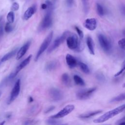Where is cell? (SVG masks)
Returning a JSON list of instances; mask_svg holds the SVG:
<instances>
[{"mask_svg":"<svg viewBox=\"0 0 125 125\" xmlns=\"http://www.w3.org/2000/svg\"><path fill=\"white\" fill-rule=\"evenodd\" d=\"M125 107V105L123 104L111 110H110L107 112L106 113H105V114H103L98 118L95 119L93 121V122L96 124H100V123H104L107 120H109V119L112 118L114 116L122 112L124 110Z\"/></svg>","mask_w":125,"mask_h":125,"instance_id":"obj_1","label":"cell"},{"mask_svg":"<svg viewBox=\"0 0 125 125\" xmlns=\"http://www.w3.org/2000/svg\"><path fill=\"white\" fill-rule=\"evenodd\" d=\"M53 32L51 31L49 33V34L45 38V39L42 42L38 51L37 52V53L36 56L35 58V61H38V60L39 59L41 55L47 48V47H48V46L49 45V44L51 42V40H52V37H53Z\"/></svg>","mask_w":125,"mask_h":125,"instance_id":"obj_2","label":"cell"},{"mask_svg":"<svg viewBox=\"0 0 125 125\" xmlns=\"http://www.w3.org/2000/svg\"><path fill=\"white\" fill-rule=\"evenodd\" d=\"M70 34V32L69 31H66L61 36L56 38L53 42L52 45L48 49L47 53H51L54 50H55L56 48L59 47L60 45V44L62 43L66 39L67 37Z\"/></svg>","mask_w":125,"mask_h":125,"instance_id":"obj_3","label":"cell"},{"mask_svg":"<svg viewBox=\"0 0 125 125\" xmlns=\"http://www.w3.org/2000/svg\"><path fill=\"white\" fill-rule=\"evenodd\" d=\"M98 40L100 45L103 50L105 52H109L112 48V45L110 41L103 34L98 35Z\"/></svg>","mask_w":125,"mask_h":125,"instance_id":"obj_4","label":"cell"},{"mask_svg":"<svg viewBox=\"0 0 125 125\" xmlns=\"http://www.w3.org/2000/svg\"><path fill=\"white\" fill-rule=\"evenodd\" d=\"M96 87H92L88 89H81L77 91L76 93V97L79 100H84L88 99L93 93L96 91Z\"/></svg>","mask_w":125,"mask_h":125,"instance_id":"obj_5","label":"cell"},{"mask_svg":"<svg viewBox=\"0 0 125 125\" xmlns=\"http://www.w3.org/2000/svg\"><path fill=\"white\" fill-rule=\"evenodd\" d=\"M52 11H47L40 25V30H44L50 27L52 24Z\"/></svg>","mask_w":125,"mask_h":125,"instance_id":"obj_6","label":"cell"},{"mask_svg":"<svg viewBox=\"0 0 125 125\" xmlns=\"http://www.w3.org/2000/svg\"><path fill=\"white\" fill-rule=\"evenodd\" d=\"M32 55H29L25 60H24L16 68V70L12 73L9 76V77L7 78V81H10L11 80H12L13 79H14L16 76L18 74V73L24 67H25L30 62L31 59L32 58Z\"/></svg>","mask_w":125,"mask_h":125,"instance_id":"obj_7","label":"cell"},{"mask_svg":"<svg viewBox=\"0 0 125 125\" xmlns=\"http://www.w3.org/2000/svg\"><path fill=\"white\" fill-rule=\"evenodd\" d=\"M75 108V106L72 104H69L65 106L63 108H62L61 111L58 112L57 114L52 115L50 117V118L57 119L61 118H63L64 116L67 115L70 113Z\"/></svg>","mask_w":125,"mask_h":125,"instance_id":"obj_8","label":"cell"},{"mask_svg":"<svg viewBox=\"0 0 125 125\" xmlns=\"http://www.w3.org/2000/svg\"><path fill=\"white\" fill-rule=\"evenodd\" d=\"M48 95L51 100L54 102L60 101L63 98V93L60 89L55 87H52L49 89Z\"/></svg>","mask_w":125,"mask_h":125,"instance_id":"obj_9","label":"cell"},{"mask_svg":"<svg viewBox=\"0 0 125 125\" xmlns=\"http://www.w3.org/2000/svg\"><path fill=\"white\" fill-rule=\"evenodd\" d=\"M21 89V80L18 79L15 83L14 87L11 92L9 98L8 99L7 104H10L13 102L18 96Z\"/></svg>","mask_w":125,"mask_h":125,"instance_id":"obj_10","label":"cell"},{"mask_svg":"<svg viewBox=\"0 0 125 125\" xmlns=\"http://www.w3.org/2000/svg\"><path fill=\"white\" fill-rule=\"evenodd\" d=\"M66 43L68 47L72 50H76L78 46V38L77 36L73 34L70 36H68L66 38Z\"/></svg>","mask_w":125,"mask_h":125,"instance_id":"obj_11","label":"cell"},{"mask_svg":"<svg viewBox=\"0 0 125 125\" xmlns=\"http://www.w3.org/2000/svg\"><path fill=\"white\" fill-rule=\"evenodd\" d=\"M83 25L88 30L93 31L97 27V21L95 18L87 19L84 21Z\"/></svg>","mask_w":125,"mask_h":125,"instance_id":"obj_12","label":"cell"},{"mask_svg":"<svg viewBox=\"0 0 125 125\" xmlns=\"http://www.w3.org/2000/svg\"><path fill=\"white\" fill-rule=\"evenodd\" d=\"M30 44H31V42L28 41L19 50V51L17 52V57H16L17 60H20L25 55V54L28 50Z\"/></svg>","mask_w":125,"mask_h":125,"instance_id":"obj_13","label":"cell"},{"mask_svg":"<svg viewBox=\"0 0 125 125\" xmlns=\"http://www.w3.org/2000/svg\"><path fill=\"white\" fill-rule=\"evenodd\" d=\"M65 60L67 64L70 68L75 67L77 64H78V62L76 59L70 54H67L66 55L65 57Z\"/></svg>","mask_w":125,"mask_h":125,"instance_id":"obj_14","label":"cell"},{"mask_svg":"<svg viewBox=\"0 0 125 125\" xmlns=\"http://www.w3.org/2000/svg\"><path fill=\"white\" fill-rule=\"evenodd\" d=\"M36 11V6L33 5L32 6L29 7L24 12L23 15V19L24 20H28L35 13Z\"/></svg>","mask_w":125,"mask_h":125,"instance_id":"obj_15","label":"cell"},{"mask_svg":"<svg viewBox=\"0 0 125 125\" xmlns=\"http://www.w3.org/2000/svg\"><path fill=\"white\" fill-rule=\"evenodd\" d=\"M102 112L101 110H98L94 111H91L85 113H83L79 116V118L81 119H87L90 117H92L93 116H94L99 113H101Z\"/></svg>","mask_w":125,"mask_h":125,"instance_id":"obj_16","label":"cell"},{"mask_svg":"<svg viewBox=\"0 0 125 125\" xmlns=\"http://www.w3.org/2000/svg\"><path fill=\"white\" fill-rule=\"evenodd\" d=\"M86 44L90 54L91 55H94V43L92 39L90 37H87L86 38Z\"/></svg>","mask_w":125,"mask_h":125,"instance_id":"obj_17","label":"cell"},{"mask_svg":"<svg viewBox=\"0 0 125 125\" xmlns=\"http://www.w3.org/2000/svg\"><path fill=\"white\" fill-rule=\"evenodd\" d=\"M58 63L56 61H52L48 62L45 65V69L47 71H51L55 69L58 66Z\"/></svg>","mask_w":125,"mask_h":125,"instance_id":"obj_18","label":"cell"},{"mask_svg":"<svg viewBox=\"0 0 125 125\" xmlns=\"http://www.w3.org/2000/svg\"><path fill=\"white\" fill-rule=\"evenodd\" d=\"M17 50H18L17 49H15L14 50H12V51L7 53L5 55H4L2 57V58H1V59L0 60L1 62H5V61L8 60L9 59H10V58H11L13 56H14L16 54V53H17Z\"/></svg>","mask_w":125,"mask_h":125,"instance_id":"obj_19","label":"cell"},{"mask_svg":"<svg viewBox=\"0 0 125 125\" xmlns=\"http://www.w3.org/2000/svg\"><path fill=\"white\" fill-rule=\"evenodd\" d=\"M78 64L79 65L80 68H81V69L82 70V71L85 74H89L90 72V70L89 69L88 66L87 65V64H86L85 63L81 62H78Z\"/></svg>","mask_w":125,"mask_h":125,"instance_id":"obj_20","label":"cell"},{"mask_svg":"<svg viewBox=\"0 0 125 125\" xmlns=\"http://www.w3.org/2000/svg\"><path fill=\"white\" fill-rule=\"evenodd\" d=\"M62 81L66 86H69L70 84V79L67 73H64L62 76Z\"/></svg>","mask_w":125,"mask_h":125,"instance_id":"obj_21","label":"cell"},{"mask_svg":"<svg viewBox=\"0 0 125 125\" xmlns=\"http://www.w3.org/2000/svg\"><path fill=\"white\" fill-rule=\"evenodd\" d=\"M73 79H74L75 83L77 85H79L80 86H84L85 85V83H84V81L79 76H78L77 75H74Z\"/></svg>","mask_w":125,"mask_h":125,"instance_id":"obj_22","label":"cell"},{"mask_svg":"<svg viewBox=\"0 0 125 125\" xmlns=\"http://www.w3.org/2000/svg\"><path fill=\"white\" fill-rule=\"evenodd\" d=\"M96 11L98 15L100 17H102L104 15V9L103 6L99 3L96 4Z\"/></svg>","mask_w":125,"mask_h":125,"instance_id":"obj_23","label":"cell"},{"mask_svg":"<svg viewBox=\"0 0 125 125\" xmlns=\"http://www.w3.org/2000/svg\"><path fill=\"white\" fill-rule=\"evenodd\" d=\"M81 1L83 6V11L85 14H87L89 10V0H81Z\"/></svg>","mask_w":125,"mask_h":125,"instance_id":"obj_24","label":"cell"},{"mask_svg":"<svg viewBox=\"0 0 125 125\" xmlns=\"http://www.w3.org/2000/svg\"><path fill=\"white\" fill-rule=\"evenodd\" d=\"M125 99V93H122L118 96L113 98L111 100L110 102H120L123 100H124Z\"/></svg>","mask_w":125,"mask_h":125,"instance_id":"obj_25","label":"cell"},{"mask_svg":"<svg viewBox=\"0 0 125 125\" xmlns=\"http://www.w3.org/2000/svg\"><path fill=\"white\" fill-rule=\"evenodd\" d=\"M39 121L37 120H27L23 122V125H37Z\"/></svg>","mask_w":125,"mask_h":125,"instance_id":"obj_26","label":"cell"},{"mask_svg":"<svg viewBox=\"0 0 125 125\" xmlns=\"http://www.w3.org/2000/svg\"><path fill=\"white\" fill-rule=\"evenodd\" d=\"M14 18H15V16H14V12L13 11L9 12L7 15V20L8 22L10 23H13L14 21Z\"/></svg>","mask_w":125,"mask_h":125,"instance_id":"obj_27","label":"cell"},{"mask_svg":"<svg viewBox=\"0 0 125 125\" xmlns=\"http://www.w3.org/2000/svg\"><path fill=\"white\" fill-rule=\"evenodd\" d=\"M96 78L97 80L100 83H104L105 80L104 76L101 73H98L96 75Z\"/></svg>","mask_w":125,"mask_h":125,"instance_id":"obj_28","label":"cell"},{"mask_svg":"<svg viewBox=\"0 0 125 125\" xmlns=\"http://www.w3.org/2000/svg\"><path fill=\"white\" fill-rule=\"evenodd\" d=\"M84 45H83V42L82 41V40L80 39V41H78V46L77 49H76L77 50V51L78 52H81L83 50V48Z\"/></svg>","mask_w":125,"mask_h":125,"instance_id":"obj_29","label":"cell"},{"mask_svg":"<svg viewBox=\"0 0 125 125\" xmlns=\"http://www.w3.org/2000/svg\"><path fill=\"white\" fill-rule=\"evenodd\" d=\"M4 29L6 32L7 33H9L11 32L13 30V27L10 23L9 22H7L5 24Z\"/></svg>","mask_w":125,"mask_h":125,"instance_id":"obj_30","label":"cell"},{"mask_svg":"<svg viewBox=\"0 0 125 125\" xmlns=\"http://www.w3.org/2000/svg\"><path fill=\"white\" fill-rule=\"evenodd\" d=\"M39 106L38 105L34 104L29 109V113L30 114H34L35 112L36 113L37 111L38 110Z\"/></svg>","mask_w":125,"mask_h":125,"instance_id":"obj_31","label":"cell"},{"mask_svg":"<svg viewBox=\"0 0 125 125\" xmlns=\"http://www.w3.org/2000/svg\"><path fill=\"white\" fill-rule=\"evenodd\" d=\"M59 123V122L58 121H57L54 120V119H51V118H50L49 119L46 121V124L49 125H56Z\"/></svg>","mask_w":125,"mask_h":125,"instance_id":"obj_32","label":"cell"},{"mask_svg":"<svg viewBox=\"0 0 125 125\" xmlns=\"http://www.w3.org/2000/svg\"><path fill=\"white\" fill-rule=\"evenodd\" d=\"M75 30H76V31H77V33H78V35H79V36L80 39L82 40L83 38V32L78 26H75Z\"/></svg>","mask_w":125,"mask_h":125,"instance_id":"obj_33","label":"cell"},{"mask_svg":"<svg viewBox=\"0 0 125 125\" xmlns=\"http://www.w3.org/2000/svg\"><path fill=\"white\" fill-rule=\"evenodd\" d=\"M118 45L121 48L124 49H125V38H123L120 40L118 42Z\"/></svg>","mask_w":125,"mask_h":125,"instance_id":"obj_34","label":"cell"},{"mask_svg":"<svg viewBox=\"0 0 125 125\" xmlns=\"http://www.w3.org/2000/svg\"><path fill=\"white\" fill-rule=\"evenodd\" d=\"M19 4L18 3L16 2H15L12 4L11 8V10L13 11H17L19 9Z\"/></svg>","mask_w":125,"mask_h":125,"instance_id":"obj_35","label":"cell"},{"mask_svg":"<svg viewBox=\"0 0 125 125\" xmlns=\"http://www.w3.org/2000/svg\"><path fill=\"white\" fill-rule=\"evenodd\" d=\"M66 5L68 7H71L74 4V0H65Z\"/></svg>","mask_w":125,"mask_h":125,"instance_id":"obj_36","label":"cell"},{"mask_svg":"<svg viewBox=\"0 0 125 125\" xmlns=\"http://www.w3.org/2000/svg\"><path fill=\"white\" fill-rule=\"evenodd\" d=\"M54 108H55V106H51L48 107V108L45 110V111H44V113H49V112H50L51 111H52Z\"/></svg>","mask_w":125,"mask_h":125,"instance_id":"obj_37","label":"cell"},{"mask_svg":"<svg viewBox=\"0 0 125 125\" xmlns=\"http://www.w3.org/2000/svg\"><path fill=\"white\" fill-rule=\"evenodd\" d=\"M125 66H124V67L119 71V72H118L117 73H116L115 75H114V76L115 77H117V76H119V75H120L123 72H124V71L125 70Z\"/></svg>","mask_w":125,"mask_h":125,"instance_id":"obj_38","label":"cell"},{"mask_svg":"<svg viewBox=\"0 0 125 125\" xmlns=\"http://www.w3.org/2000/svg\"><path fill=\"white\" fill-rule=\"evenodd\" d=\"M41 7H42V9H43V10H45L47 9V5L46 4L44 3H43L42 4V6H41Z\"/></svg>","mask_w":125,"mask_h":125,"instance_id":"obj_39","label":"cell"},{"mask_svg":"<svg viewBox=\"0 0 125 125\" xmlns=\"http://www.w3.org/2000/svg\"><path fill=\"white\" fill-rule=\"evenodd\" d=\"M3 27H2V25H0V37L2 36V35H3Z\"/></svg>","mask_w":125,"mask_h":125,"instance_id":"obj_40","label":"cell"},{"mask_svg":"<svg viewBox=\"0 0 125 125\" xmlns=\"http://www.w3.org/2000/svg\"><path fill=\"white\" fill-rule=\"evenodd\" d=\"M28 101L29 103H31L33 101V99L32 97H29V99H28Z\"/></svg>","mask_w":125,"mask_h":125,"instance_id":"obj_41","label":"cell"},{"mask_svg":"<svg viewBox=\"0 0 125 125\" xmlns=\"http://www.w3.org/2000/svg\"><path fill=\"white\" fill-rule=\"evenodd\" d=\"M118 125H125V121H124V122H122L119 123V124H118Z\"/></svg>","mask_w":125,"mask_h":125,"instance_id":"obj_42","label":"cell"},{"mask_svg":"<svg viewBox=\"0 0 125 125\" xmlns=\"http://www.w3.org/2000/svg\"><path fill=\"white\" fill-rule=\"evenodd\" d=\"M4 123H5V121H3V122L0 123V125H4Z\"/></svg>","mask_w":125,"mask_h":125,"instance_id":"obj_43","label":"cell"},{"mask_svg":"<svg viewBox=\"0 0 125 125\" xmlns=\"http://www.w3.org/2000/svg\"><path fill=\"white\" fill-rule=\"evenodd\" d=\"M67 125V124H62V125Z\"/></svg>","mask_w":125,"mask_h":125,"instance_id":"obj_44","label":"cell"},{"mask_svg":"<svg viewBox=\"0 0 125 125\" xmlns=\"http://www.w3.org/2000/svg\"><path fill=\"white\" fill-rule=\"evenodd\" d=\"M1 91H0V96H1Z\"/></svg>","mask_w":125,"mask_h":125,"instance_id":"obj_45","label":"cell"},{"mask_svg":"<svg viewBox=\"0 0 125 125\" xmlns=\"http://www.w3.org/2000/svg\"><path fill=\"white\" fill-rule=\"evenodd\" d=\"M1 18L0 17V21H1Z\"/></svg>","mask_w":125,"mask_h":125,"instance_id":"obj_46","label":"cell"},{"mask_svg":"<svg viewBox=\"0 0 125 125\" xmlns=\"http://www.w3.org/2000/svg\"><path fill=\"white\" fill-rule=\"evenodd\" d=\"M1 62V61H0Z\"/></svg>","mask_w":125,"mask_h":125,"instance_id":"obj_47","label":"cell"}]
</instances>
